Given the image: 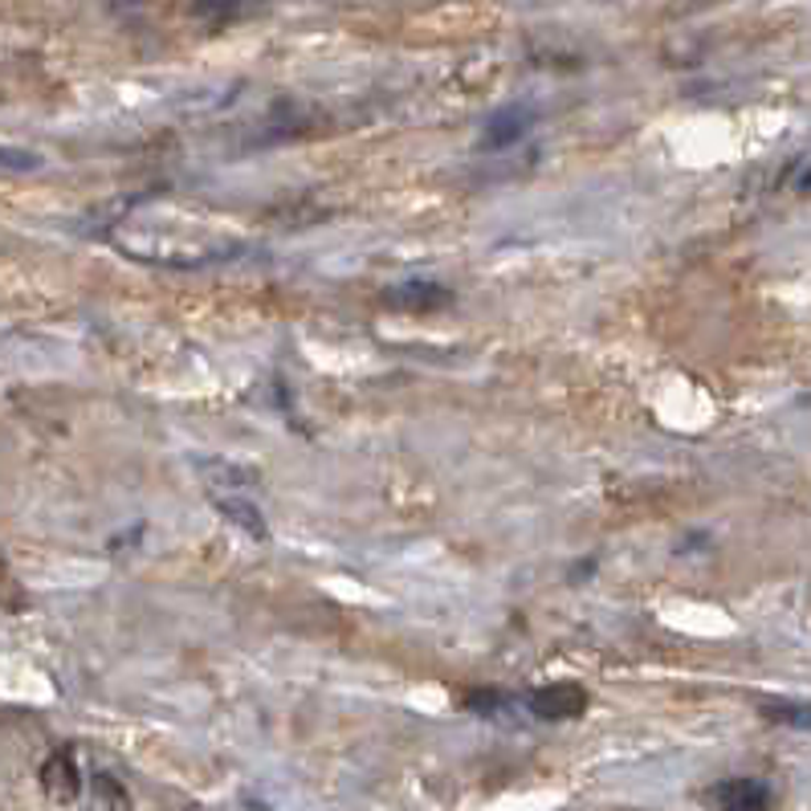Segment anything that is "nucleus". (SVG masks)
Here are the masks:
<instances>
[{"mask_svg":"<svg viewBox=\"0 0 811 811\" xmlns=\"http://www.w3.org/2000/svg\"><path fill=\"white\" fill-rule=\"evenodd\" d=\"M588 705H592V693L579 681H550V686H538L526 698V710L538 722H576V717L588 714Z\"/></svg>","mask_w":811,"mask_h":811,"instance_id":"f257e3e1","label":"nucleus"},{"mask_svg":"<svg viewBox=\"0 0 811 811\" xmlns=\"http://www.w3.org/2000/svg\"><path fill=\"white\" fill-rule=\"evenodd\" d=\"M535 107H526V102H506V107H497L482 127V139H478V152L490 155V152H506L514 143H523L526 131L535 127Z\"/></svg>","mask_w":811,"mask_h":811,"instance_id":"f03ea898","label":"nucleus"},{"mask_svg":"<svg viewBox=\"0 0 811 811\" xmlns=\"http://www.w3.org/2000/svg\"><path fill=\"white\" fill-rule=\"evenodd\" d=\"M384 303L392 310H408V315H432V310L453 306V289L445 282H432V277H408V282L387 286Z\"/></svg>","mask_w":811,"mask_h":811,"instance_id":"7ed1b4c3","label":"nucleus"},{"mask_svg":"<svg viewBox=\"0 0 811 811\" xmlns=\"http://www.w3.org/2000/svg\"><path fill=\"white\" fill-rule=\"evenodd\" d=\"M775 791L767 779L755 775H738V779H722L714 787V808L717 811H770Z\"/></svg>","mask_w":811,"mask_h":811,"instance_id":"20e7f679","label":"nucleus"},{"mask_svg":"<svg viewBox=\"0 0 811 811\" xmlns=\"http://www.w3.org/2000/svg\"><path fill=\"white\" fill-rule=\"evenodd\" d=\"M42 783H45V791L57 799L78 796V767H74V755H69V750H54V755H50V763L42 767Z\"/></svg>","mask_w":811,"mask_h":811,"instance_id":"39448f33","label":"nucleus"},{"mask_svg":"<svg viewBox=\"0 0 811 811\" xmlns=\"http://www.w3.org/2000/svg\"><path fill=\"white\" fill-rule=\"evenodd\" d=\"M461 705H465L469 714L494 717V714H502V710H506L509 698L502 693V689H469L465 698H461Z\"/></svg>","mask_w":811,"mask_h":811,"instance_id":"423d86ee","label":"nucleus"},{"mask_svg":"<svg viewBox=\"0 0 811 811\" xmlns=\"http://www.w3.org/2000/svg\"><path fill=\"white\" fill-rule=\"evenodd\" d=\"M0 167H9V172H37V167H42V155L21 152V147H4V143H0Z\"/></svg>","mask_w":811,"mask_h":811,"instance_id":"0eeeda50","label":"nucleus"},{"mask_svg":"<svg viewBox=\"0 0 811 811\" xmlns=\"http://www.w3.org/2000/svg\"><path fill=\"white\" fill-rule=\"evenodd\" d=\"M188 13L205 17V21H237V17H249L253 9L249 4H193Z\"/></svg>","mask_w":811,"mask_h":811,"instance_id":"6e6552de","label":"nucleus"},{"mask_svg":"<svg viewBox=\"0 0 811 811\" xmlns=\"http://www.w3.org/2000/svg\"><path fill=\"white\" fill-rule=\"evenodd\" d=\"M770 722H791V726H808V705L796 702H763Z\"/></svg>","mask_w":811,"mask_h":811,"instance_id":"1a4fd4ad","label":"nucleus"},{"mask_svg":"<svg viewBox=\"0 0 811 811\" xmlns=\"http://www.w3.org/2000/svg\"><path fill=\"white\" fill-rule=\"evenodd\" d=\"M583 576H595V559H583V563H576V571H571V583H579Z\"/></svg>","mask_w":811,"mask_h":811,"instance_id":"9d476101","label":"nucleus"}]
</instances>
